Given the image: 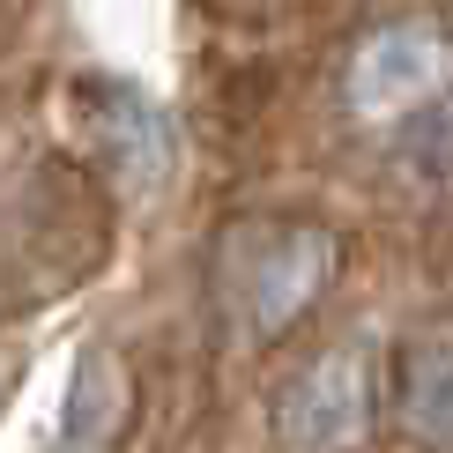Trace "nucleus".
<instances>
[{"label":"nucleus","mask_w":453,"mask_h":453,"mask_svg":"<svg viewBox=\"0 0 453 453\" xmlns=\"http://www.w3.org/2000/svg\"><path fill=\"white\" fill-rule=\"evenodd\" d=\"M372 409H380V357L372 342H342L282 394L275 431L290 453H357L372 439Z\"/></svg>","instance_id":"1"},{"label":"nucleus","mask_w":453,"mask_h":453,"mask_svg":"<svg viewBox=\"0 0 453 453\" xmlns=\"http://www.w3.org/2000/svg\"><path fill=\"white\" fill-rule=\"evenodd\" d=\"M453 82V60H446V37L431 23H394V30H372L349 60V104L365 119H409L424 111L439 89Z\"/></svg>","instance_id":"2"},{"label":"nucleus","mask_w":453,"mask_h":453,"mask_svg":"<svg viewBox=\"0 0 453 453\" xmlns=\"http://www.w3.org/2000/svg\"><path fill=\"white\" fill-rule=\"evenodd\" d=\"M327 268H334V238L327 231H282L268 253L245 268V319H253L260 334L290 327V319L319 297Z\"/></svg>","instance_id":"3"},{"label":"nucleus","mask_w":453,"mask_h":453,"mask_svg":"<svg viewBox=\"0 0 453 453\" xmlns=\"http://www.w3.org/2000/svg\"><path fill=\"white\" fill-rule=\"evenodd\" d=\"M104 134H111V149L127 157V172H134V179L172 172V134H164L134 97H111V104H104Z\"/></svg>","instance_id":"4"},{"label":"nucleus","mask_w":453,"mask_h":453,"mask_svg":"<svg viewBox=\"0 0 453 453\" xmlns=\"http://www.w3.org/2000/svg\"><path fill=\"white\" fill-rule=\"evenodd\" d=\"M409 424L424 439H453V357H424L409 387Z\"/></svg>","instance_id":"5"},{"label":"nucleus","mask_w":453,"mask_h":453,"mask_svg":"<svg viewBox=\"0 0 453 453\" xmlns=\"http://www.w3.org/2000/svg\"><path fill=\"white\" fill-rule=\"evenodd\" d=\"M431 157L453 164V82H446V104H439V127H431Z\"/></svg>","instance_id":"6"}]
</instances>
